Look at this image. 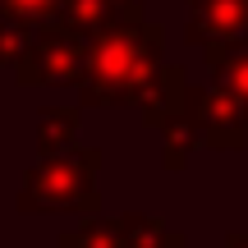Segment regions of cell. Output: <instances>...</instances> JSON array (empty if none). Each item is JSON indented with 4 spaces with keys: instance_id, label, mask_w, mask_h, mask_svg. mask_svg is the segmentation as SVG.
Wrapping results in <instances>:
<instances>
[{
    "instance_id": "6da1fadb",
    "label": "cell",
    "mask_w": 248,
    "mask_h": 248,
    "mask_svg": "<svg viewBox=\"0 0 248 248\" xmlns=\"http://www.w3.org/2000/svg\"><path fill=\"white\" fill-rule=\"evenodd\" d=\"M161 32L156 23H115L106 32L88 37L83 51V74H78V97L83 106H129L147 92L156 78L161 60Z\"/></svg>"
},
{
    "instance_id": "7a4b0ae2",
    "label": "cell",
    "mask_w": 248,
    "mask_h": 248,
    "mask_svg": "<svg viewBox=\"0 0 248 248\" xmlns=\"http://www.w3.org/2000/svg\"><path fill=\"white\" fill-rule=\"evenodd\" d=\"M97 175H101V147H64L55 156H37V166L23 175L18 207L23 212H78V216H92L101 207Z\"/></svg>"
},
{
    "instance_id": "3957f363",
    "label": "cell",
    "mask_w": 248,
    "mask_h": 248,
    "mask_svg": "<svg viewBox=\"0 0 248 248\" xmlns=\"http://www.w3.org/2000/svg\"><path fill=\"white\" fill-rule=\"evenodd\" d=\"M83 51L88 37H74L64 28H42L32 32V46L18 55L14 78L18 88H78L83 74Z\"/></svg>"
},
{
    "instance_id": "277c9868",
    "label": "cell",
    "mask_w": 248,
    "mask_h": 248,
    "mask_svg": "<svg viewBox=\"0 0 248 248\" xmlns=\"http://www.w3.org/2000/svg\"><path fill=\"white\" fill-rule=\"evenodd\" d=\"M184 120L198 133V142H207L216 152H239L248 142V120H244L239 101L216 83H188Z\"/></svg>"
},
{
    "instance_id": "5b68a950",
    "label": "cell",
    "mask_w": 248,
    "mask_h": 248,
    "mask_svg": "<svg viewBox=\"0 0 248 248\" xmlns=\"http://www.w3.org/2000/svg\"><path fill=\"white\" fill-rule=\"evenodd\" d=\"M184 37L202 46L207 69L234 51H248V0H188Z\"/></svg>"
},
{
    "instance_id": "8992f818",
    "label": "cell",
    "mask_w": 248,
    "mask_h": 248,
    "mask_svg": "<svg viewBox=\"0 0 248 248\" xmlns=\"http://www.w3.org/2000/svg\"><path fill=\"white\" fill-rule=\"evenodd\" d=\"M184 97H188V69L184 64H161L156 78L147 83V92L138 97V110L152 129H161V124L184 115Z\"/></svg>"
},
{
    "instance_id": "52a82bcc",
    "label": "cell",
    "mask_w": 248,
    "mask_h": 248,
    "mask_svg": "<svg viewBox=\"0 0 248 248\" xmlns=\"http://www.w3.org/2000/svg\"><path fill=\"white\" fill-rule=\"evenodd\" d=\"M115 221H120L124 248H188L184 234L170 230V225L161 221V216H152V212H124Z\"/></svg>"
},
{
    "instance_id": "ba28073f",
    "label": "cell",
    "mask_w": 248,
    "mask_h": 248,
    "mask_svg": "<svg viewBox=\"0 0 248 248\" xmlns=\"http://www.w3.org/2000/svg\"><path fill=\"white\" fill-rule=\"evenodd\" d=\"M74 138H78V106H42L37 110V152L42 156L74 147Z\"/></svg>"
},
{
    "instance_id": "9c48e42d",
    "label": "cell",
    "mask_w": 248,
    "mask_h": 248,
    "mask_svg": "<svg viewBox=\"0 0 248 248\" xmlns=\"http://www.w3.org/2000/svg\"><path fill=\"white\" fill-rule=\"evenodd\" d=\"M60 9H64V0H0V18L28 28V32L55 28L60 23Z\"/></svg>"
},
{
    "instance_id": "30bf717a",
    "label": "cell",
    "mask_w": 248,
    "mask_h": 248,
    "mask_svg": "<svg viewBox=\"0 0 248 248\" xmlns=\"http://www.w3.org/2000/svg\"><path fill=\"white\" fill-rule=\"evenodd\" d=\"M161 138H166V147H161V166H166V170H184L188 156H193V147H198V133L188 129V120L179 115V120L161 124Z\"/></svg>"
},
{
    "instance_id": "8fae6325",
    "label": "cell",
    "mask_w": 248,
    "mask_h": 248,
    "mask_svg": "<svg viewBox=\"0 0 248 248\" xmlns=\"http://www.w3.org/2000/svg\"><path fill=\"white\" fill-rule=\"evenodd\" d=\"M60 248H124L120 239V221L115 216H97V221H83L74 234H64Z\"/></svg>"
},
{
    "instance_id": "7c38bea8",
    "label": "cell",
    "mask_w": 248,
    "mask_h": 248,
    "mask_svg": "<svg viewBox=\"0 0 248 248\" xmlns=\"http://www.w3.org/2000/svg\"><path fill=\"white\" fill-rule=\"evenodd\" d=\"M212 74H216V88L230 92V97L239 101L244 120H248V51H234V55H225V60H216Z\"/></svg>"
},
{
    "instance_id": "4fadbf2b",
    "label": "cell",
    "mask_w": 248,
    "mask_h": 248,
    "mask_svg": "<svg viewBox=\"0 0 248 248\" xmlns=\"http://www.w3.org/2000/svg\"><path fill=\"white\" fill-rule=\"evenodd\" d=\"M28 46H32V32L0 18V64H18V55H23Z\"/></svg>"
},
{
    "instance_id": "5bb4252c",
    "label": "cell",
    "mask_w": 248,
    "mask_h": 248,
    "mask_svg": "<svg viewBox=\"0 0 248 248\" xmlns=\"http://www.w3.org/2000/svg\"><path fill=\"white\" fill-rule=\"evenodd\" d=\"M221 248H248V234L244 230H230V234H225V244Z\"/></svg>"
}]
</instances>
